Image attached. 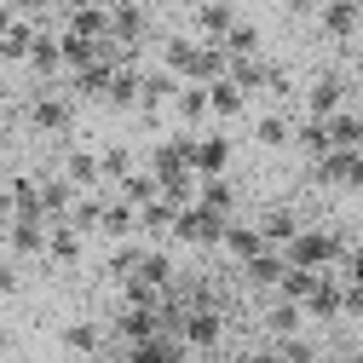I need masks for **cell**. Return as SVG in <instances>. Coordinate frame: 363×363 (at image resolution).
<instances>
[{
  "instance_id": "23",
  "label": "cell",
  "mask_w": 363,
  "mask_h": 363,
  "mask_svg": "<svg viewBox=\"0 0 363 363\" xmlns=\"http://www.w3.org/2000/svg\"><path fill=\"white\" fill-rule=\"evenodd\" d=\"M116 196H121V202H133V208H145V202H156V196H162V185H156V173L139 162V167H133L121 185H116Z\"/></svg>"
},
{
  "instance_id": "41",
  "label": "cell",
  "mask_w": 363,
  "mask_h": 363,
  "mask_svg": "<svg viewBox=\"0 0 363 363\" xmlns=\"http://www.w3.org/2000/svg\"><path fill=\"white\" fill-rule=\"evenodd\" d=\"M179 6H185V12H196V6H208V0H179Z\"/></svg>"
},
{
  "instance_id": "12",
  "label": "cell",
  "mask_w": 363,
  "mask_h": 363,
  "mask_svg": "<svg viewBox=\"0 0 363 363\" xmlns=\"http://www.w3.org/2000/svg\"><path fill=\"white\" fill-rule=\"evenodd\" d=\"M231 23H237V6H231V0H208V6L191 12V35H196V40H213V47L225 40Z\"/></svg>"
},
{
  "instance_id": "43",
  "label": "cell",
  "mask_w": 363,
  "mask_h": 363,
  "mask_svg": "<svg viewBox=\"0 0 363 363\" xmlns=\"http://www.w3.org/2000/svg\"><path fill=\"white\" fill-rule=\"evenodd\" d=\"M0 6H12V0H0Z\"/></svg>"
},
{
  "instance_id": "3",
  "label": "cell",
  "mask_w": 363,
  "mask_h": 363,
  "mask_svg": "<svg viewBox=\"0 0 363 363\" xmlns=\"http://www.w3.org/2000/svg\"><path fill=\"white\" fill-rule=\"evenodd\" d=\"M179 340H185L196 357L213 352V346H225V317H219V306H191L185 323H179Z\"/></svg>"
},
{
  "instance_id": "44",
  "label": "cell",
  "mask_w": 363,
  "mask_h": 363,
  "mask_svg": "<svg viewBox=\"0 0 363 363\" xmlns=\"http://www.w3.org/2000/svg\"><path fill=\"white\" fill-rule=\"evenodd\" d=\"M145 6H156V0H145Z\"/></svg>"
},
{
  "instance_id": "42",
  "label": "cell",
  "mask_w": 363,
  "mask_h": 363,
  "mask_svg": "<svg viewBox=\"0 0 363 363\" xmlns=\"http://www.w3.org/2000/svg\"><path fill=\"white\" fill-rule=\"evenodd\" d=\"M6 254H12V248H6V231H0V259H6Z\"/></svg>"
},
{
  "instance_id": "20",
  "label": "cell",
  "mask_w": 363,
  "mask_h": 363,
  "mask_svg": "<svg viewBox=\"0 0 363 363\" xmlns=\"http://www.w3.org/2000/svg\"><path fill=\"white\" fill-rule=\"evenodd\" d=\"M357 0H323V6H317V23H323V35H335V40H346L352 29H357Z\"/></svg>"
},
{
  "instance_id": "27",
  "label": "cell",
  "mask_w": 363,
  "mask_h": 363,
  "mask_svg": "<svg viewBox=\"0 0 363 363\" xmlns=\"http://www.w3.org/2000/svg\"><path fill=\"white\" fill-rule=\"evenodd\" d=\"M64 346H69V352H81V357H104L110 335H104L99 323H69V329H64Z\"/></svg>"
},
{
  "instance_id": "32",
  "label": "cell",
  "mask_w": 363,
  "mask_h": 363,
  "mask_svg": "<svg viewBox=\"0 0 363 363\" xmlns=\"http://www.w3.org/2000/svg\"><path fill=\"white\" fill-rule=\"evenodd\" d=\"M277 352H283V363H317V346H311L306 335H289V340H277Z\"/></svg>"
},
{
  "instance_id": "16",
  "label": "cell",
  "mask_w": 363,
  "mask_h": 363,
  "mask_svg": "<svg viewBox=\"0 0 363 363\" xmlns=\"http://www.w3.org/2000/svg\"><path fill=\"white\" fill-rule=\"evenodd\" d=\"M254 99L242 93V86L231 81V75H219V81H208V110H213V121H237L242 110H248Z\"/></svg>"
},
{
  "instance_id": "17",
  "label": "cell",
  "mask_w": 363,
  "mask_h": 363,
  "mask_svg": "<svg viewBox=\"0 0 363 363\" xmlns=\"http://www.w3.org/2000/svg\"><path fill=\"white\" fill-rule=\"evenodd\" d=\"M219 248L231 254V259H242V265H248V259H254L259 248H271V242L259 237V225H254V219H231V225H225V237H219Z\"/></svg>"
},
{
  "instance_id": "7",
  "label": "cell",
  "mask_w": 363,
  "mask_h": 363,
  "mask_svg": "<svg viewBox=\"0 0 363 363\" xmlns=\"http://www.w3.org/2000/svg\"><path fill=\"white\" fill-rule=\"evenodd\" d=\"M323 185H340V191H363V150H329L323 162H311Z\"/></svg>"
},
{
  "instance_id": "14",
  "label": "cell",
  "mask_w": 363,
  "mask_h": 363,
  "mask_svg": "<svg viewBox=\"0 0 363 363\" xmlns=\"http://www.w3.org/2000/svg\"><path fill=\"white\" fill-rule=\"evenodd\" d=\"M99 237H104V242H133V237H139V208H133V202H121V196L110 191V202H104V225H99Z\"/></svg>"
},
{
  "instance_id": "30",
  "label": "cell",
  "mask_w": 363,
  "mask_h": 363,
  "mask_svg": "<svg viewBox=\"0 0 363 363\" xmlns=\"http://www.w3.org/2000/svg\"><path fill=\"white\" fill-rule=\"evenodd\" d=\"M99 167H104V185L116 191V185H121V179H127L133 167H139V156H133L127 145H104V150H99Z\"/></svg>"
},
{
  "instance_id": "45",
  "label": "cell",
  "mask_w": 363,
  "mask_h": 363,
  "mask_svg": "<svg viewBox=\"0 0 363 363\" xmlns=\"http://www.w3.org/2000/svg\"><path fill=\"white\" fill-rule=\"evenodd\" d=\"M0 306H6V300H0Z\"/></svg>"
},
{
  "instance_id": "37",
  "label": "cell",
  "mask_w": 363,
  "mask_h": 363,
  "mask_svg": "<svg viewBox=\"0 0 363 363\" xmlns=\"http://www.w3.org/2000/svg\"><path fill=\"white\" fill-rule=\"evenodd\" d=\"M202 363H242V352H225V346H213V352H202Z\"/></svg>"
},
{
  "instance_id": "35",
  "label": "cell",
  "mask_w": 363,
  "mask_h": 363,
  "mask_svg": "<svg viewBox=\"0 0 363 363\" xmlns=\"http://www.w3.org/2000/svg\"><path fill=\"white\" fill-rule=\"evenodd\" d=\"M242 363H283V352H277V340H271V346H259V352H242Z\"/></svg>"
},
{
  "instance_id": "28",
  "label": "cell",
  "mask_w": 363,
  "mask_h": 363,
  "mask_svg": "<svg viewBox=\"0 0 363 363\" xmlns=\"http://www.w3.org/2000/svg\"><path fill=\"white\" fill-rule=\"evenodd\" d=\"M323 121H329V139H335V150H363V116L335 110V116H323Z\"/></svg>"
},
{
  "instance_id": "15",
  "label": "cell",
  "mask_w": 363,
  "mask_h": 363,
  "mask_svg": "<svg viewBox=\"0 0 363 363\" xmlns=\"http://www.w3.org/2000/svg\"><path fill=\"white\" fill-rule=\"evenodd\" d=\"M254 225H259V237H265L271 248H289V242L306 231V225H300V213H294V208H283V202H277V208H265Z\"/></svg>"
},
{
  "instance_id": "2",
  "label": "cell",
  "mask_w": 363,
  "mask_h": 363,
  "mask_svg": "<svg viewBox=\"0 0 363 363\" xmlns=\"http://www.w3.org/2000/svg\"><path fill=\"white\" fill-rule=\"evenodd\" d=\"M225 213H208L202 202H191V208H179V219H173V242H191V248H219V237H225Z\"/></svg>"
},
{
  "instance_id": "19",
  "label": "cell",
  "mask_w": 363,
  "mask_h": 363,
  "mask_svg": "<svg viewBox=\"0 0 363 363\" xmlns=\"http://www.w3.org/2000/svg\"><path fill=\"white\" fill-rule=\"evenodd\" d=\"M81 248H86V237L75 231L69 219L47 225V259H52V265H75V259H81Z\"/></svg>"
},
{
  "instance_id": "1",
  "label": "cell",
  "mask_w": 363,
  "mask_h": 363,
  "mask_svg": "<svg viewBox=\"0 0 363 363\" xmlns=\"http://www.w3.org/2000/svg\"><path fill=\"white\" fill-rule=\"evenodd\" d=\"M346 237H335V231H311V225H306V231L283 248L289 254V265H306V271H335L340 259H346Z\"/></svg>"
},
{
  "instance_id": "21",
  "label": "cell",
  "mask_w": 363,
  "mask_h": 363,
  "mask_svg": "<svg viewBox=\"0 0 363 363\" xmlns=\"http://www.w3.org/2000/svg\"><path fill=\"white\" fill-rule=\"evenodd\" d=\"M196 202L208 213H225V219H237V191H231V179H196Z\"/></svg>"
},
{
  "instance_id": "40",
  "label": "cell",
  "mask_w": 363,
  "mask_h": 363,
  "mask_svg": "<svg viewBox=\"0 0 363 363\" xmlns=\"http://www.w3.org/2000/svg\"><path fill=\"white\" fill-rule=\"evenodd\" d=\"M0 104H12V86H6V75H0Z\"/></svg>"
},
{
  "instance_id": "9",
  "label": "cell",
  "mask_w": 363,
  "mask_h": 363,
  "mask_svg": "<svg viewBox=\"0 0 363 363\" xmlns=\"http://www.w3.org/2000/svg\"><path fill=\"white\" fill-rule=\"evenodd\" d=\"M12 259H47V219H6Z\"/></svg>"
},
{
  "instance_id": "10",
  "label": "cell",
  "mask_w": 363,
  "mask_h": 363,
  "mask_svg": "<svg viewBox=\"0 0 363 363\" xmlns=\"http://www.w3.org/2000/svg\"><path fill=\"white\" fill-rule=\"evenodd\" d=\"M29 121H35L40 133H69V121H75V99H69V93H40V99L29 104Z\"/></svg>"
},
{
  "instance_id": "36",
  "label": "cell",
  "mask_w": 363,
  "mask_h": 363,
  "mask_svg": "<svg viewBox=\"0 0 363 363\" xmlns=\"http://www.w3.org/2000/svg\"><path fill=\"white\" fill-rule=\"evenodd\" d=\"M283 6H289L294 18H317V6H323V0H283Z\"/></svg>"
},
{
  "instance_id": "25",
  "label": "cell",
  "mask_w": 363,
  "mask_h": 363,
  "mask_svg": "<svg viewBox=\"0 0 363 363\" xmlns=\"http://www.w3.org/2000/svg\"><path fill=\"white\" fill-rule=\"evenodd\" d=\"M35 47V18H18L6 35H0V64H23Z\"/></svg>"
},
{
  "instance_id": "8",
  "label": "cell",
  "mask_w": 363,
  "mask_h": 363,
  "mask_svg": "<svg viewBox=\"0 0 363 363\" xmlns=\"http://www.w3.org/2000/svg\"><path fill=\"white\" fill-rule=\"evenodd\" d=\"M335 110H346V81L335 75V69H323L311 86H306V99H300V116H335Z\"/></svg>"
},
{
  "instance_id": "29",
  "label": "cell",
  "mask_w": 363,
  "mask_h": 363,
  "mask_svg": "<svg viewBox=\"0 0 363 363\" xmlns=\"http://www.w3.org/2000/svg\"><path fill=\"white\" fill-rule=\"evenodd\" d=\"M219 47H225V58H259V29H254L248 18H237L231 29H225Z\"/></svg>"
},
{
  "instance_id": "38",
  "label": "cell",
  "mask_w": 363,
  "mask_h": 363,
  "mask_svg": "<svg viewBox=\"0 0 363 363\" xmlns=\"http://www.w3.org/2000/svg\"><path fill=\"white\" fill-rule=\"evenodd\" d=\"M86 6H104V0H58V12H86Z\"/></svg>"
},
{
  "instance_id": "34",
  "label": "cell",
  "mask_w": 363,
  "mask_h": 363,
  "mask_svg": "<svg viewBox=\"0 0 363 363\" xmlns=\"http://www.w3.org/2000/svg\"><path fill=\"white\" fill-rule=\"evenodd\" d=\"M18 294V265H12V254L0 259V300H12Z\"/></svg>"
},
{
  "instance_id": "26",
  "label": "cell",
  "mask_w": 363,
  "mask_h": 363,
  "mask_svg": "<svg viewBox=\"0 0 363 363\" xmlns=\"http://www.w3.org/2000/svg\"><path fill=\"white\" fill-rule=\"evenodd\" d=\"M64 29H69V35H86V40H110V12H104V6L64 12Z\"/></svg>"
},
{
  "instance_id": "11",
  "label": "cell",
  "mask_w": 363,
  "mask_h": 363,
  "mask_svg": "<svg viewBox=\"0 0 363 363\" xmlns=\"http://www.w3.org/2000/svg\"><path fill=\"white\" fill-rule=\"evenodd\" d=\"M6 219H47V208H40V173H18L6 185Z\"/></svg>"
},
{
  "instance_id": "31",
  "label": "cell",
  "mask_w": 363,
  "mask_h": 363,
  "mask_svg": "<svg viewBox=\"0 0 363 363\" xmlns=\"http://www.w3.org/2000/svg\"><path fill=\"white\" fill-rule=\"evenodd\" d=\"M139 283H150V289H173V259L162 254V248H145V259H139V271H133Z\"/></svg>"
},
{
  "instance_id": "18",
  "label": "cell",
  "mask_w": 363,
  "mask_h": 363,
  "mask_svg": "<svg viewBox=\"0 0 363 363\" xmlns=\"http://www.w3.org/2000/svg\"><path fill=\"white\" fill-rule=\"evenodd\" d=\"M173 116L185 121L191 133H202V121H213V110H208V86H202V81H185V86H179V99H173Z\"/></svg>"
},
{
  "instance_id": "13",
  "label": "cell",
  "mask_w": 363,
  "mask_h": 363,
  "mask_svg": "<svg viewBox=\"0 0 363 363\" xmlns=\"http://www.w3.org/2000/svg\"><path fill=\"white\" fill-rule=\"evenodd\" d=\"M58 173L69 179L75 191H110V185H104V167H99V150H69V156L58 162Z\"/></svg>"
},
{
  "instance_id": "4",
  "label": "cell",
  "mask_w": 363,
  "mask_h": 363,
  "mask_svg": "<svg viewBox=\"0 0 363 363\" xmlns=\"http://www.w3.org/2000/svg\"><path fill=\"white\" fill-rule=\"evenodd\" d=\"M179 86H185V81H179L173 69H145V81H139V116H162V110H173V99H179Z\"/></svg>"
},
{
  "instance_id": "22",
  "label": "cell",
  "mask_w": 363,
  "mask_h": 363,
  "mask_svg": "<svg viewBox=\"0 0 363 363\" xmlns=\"http://www.w3.org/2000/svg\"><path fill=\"white\" fill-rule=\"evenodd\" d=\"M242 271H248V283H259V289H277V283H283V271H289V254H283V248H259V254H254Z\"/></svg>"
},
{
  "instance_id": "39",
  "label": "cell",
  "mask_w": 363,
  "mask_h": 363,
  "mask_svg": "<svg viewBox=\"0 0 363 363\" xmlns=\"http://www.w3.org/2000/svg\"><path fill=\"white\" fill-rule=\"evenodd\" d=\"M6 352H12V329H6V323H0V357H6Z\"/></svg>"
},
{
  "instance_id": "5",
  "label": "cell",
  "mask_w": 363,
  "mask_h": 363,
  "mask_svg": "<svg viewBox=\"0 0 363 363\" xmlns=\"http://www.w3.org/2000/svg\"><path fill=\"white\" fill-rule=\"evenodd\" d=\"M225 167H231V139H225V133H196L191 139V173L196 179H219Z\"/></svg>"
},
{
  "instance_id": "46",
  "label": "cell",
  "mask_w": 363,
  "mask_h": 363,
  "mask_svg": "<svg viewBox=\"0 0 363 363\" xmlns=\"http://www.w3.org/2000/svg\"><path fill=\"white\" fill-rule=\"evenodd\" d=\"M357 6H363V0H357Z\"/></svg>"
},
{
  "instance_id": "24",
  "label": "cell",
  "mask_w": 363,
  "mask_h": 363,
  "mask_svg": "<svg viewBox=\"0 0 363 363\" xmlns=\"http://www.w3.org/2000/svg\"><path fill=\"white\" fill-rule=\"evenodd\" d=\"M300 323H306V306H294V300H283V294H277V306L265 311V329H271V340H289V335H300Z\"/></svg>"
},
{
  "instance_id": "33",
  "label": "cell",
  "mask_w": 363,
  "mask_h": 363,
  "mask_svg": "<svg viewBox=\"0 0 363 363\" xmlns=\"http://www.w3.org/2000/svg\"><path fill=\"white\" fill-rule=\"evenodd\" d=\"M335 277H340V283H363V242H357V248H346V259L335 265Z\"/></svg>"
},
{
  "instance_id": "6",
  "label": "cell",
  "mask_w": 363,
  "mask_h": 363,
  "mask_svg": "<svg viewBox=\"0 0 363 363\" xmlns=\"http://www.w3.org/2000/svg\"><path fill=\"white\" fill-rule=\"evenodd\" d=\"M294 121H300L294 104H271V110L254 116V139H259L265 150H283V145H294Z\"/></svg>"
}]
</instances>
